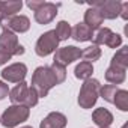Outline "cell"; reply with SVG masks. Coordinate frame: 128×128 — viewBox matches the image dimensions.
<instances>
[{
    "instance_id": "cell-1",
    "label": "cell",
    "mask_w": 128,
    "mask_h": 128,
    "mask_svg": "<svg viewBox=\"0 0 128 128\" xmlns=\"http://www.w3.org/2000/svg\"><path fill=\"white\" fill-rule=\"evenodd\" d=\"M57 83L53 71L50 66H38L32 76V89H35V92L38 94L39 98H44L48 95L50 89H53Z\"/></svg>"
},
{
    "instance_id": "cell-2",
    "label": "cell",
    "mask_w": 128,
    "mask_h": 128,
    "mask_svg": "<svg viewBox=\"0 0 128 128\" xmlns=\"http://www.w3.org/2000/svg\"><path fill=\"white\" fill-rule=\"evenodd\" d=\"M9 100L12 104H20V106H26L32 108L38 104L39 96L35 92V89H32L26 82H21L14 89L9 90Z\"/></svg>"
},
{
    "instance_id": "cell-3",
    "label": "cell",
    "mask_w": 128,
    "mask_h": 128,
    "mask_svg": "<svg viewBox=\"0 0 128 128\" xmlns=\"http://www.w3.org/2000/svg\"><path fill=\"white\" fill-rule=\"evenodd\" d=\"M30 114V108L26 106H20V104H12L9 106L0 116V124L5 128H14L23 122H26L29 119Z\"/></svg>"
},
{
    "instance_id": "cell-4",
    "label": "cell",
    "mask_w": 128,
    "mask_h": 128,
    "mask_svg": "<svg viewBox=\"0 0 128 128\" xmlns=\"http://www.w3.org/2000/svg\"><path fill=\"white\" fill-rule=\"evenodd\" d=\"M100 82L96 78H88L82 84L80 94H78V106L82 108H92L100 96Z\"/></svg>"
},
{
    "instance_id": "cell-5",
    "label": "cell",
    "mask_w": 128,
    "mask_h": 128,
    "mask_svg": "<svg viewBox=\"0 0 128 128\" xmlns=\"http://www.w3.org/2000/svg\"><path fill=\"white\" fill-rule=\"evenodd\" d=\"M59 48V39L54 33V30H48L45 33H42L35 45V53L41 57H45L51 53H54Z\"/></svg>"
},
{
    "instance_id": "cell-6",
    "label": "cell",
    "mask_w": 128,
    "mask_h": 128,
    "mask_svg": "<svg viewBox=\"0 0 128 128\" xmlns=\"http://www.w3.org/2000/svg\"><path fill=\"white\" fill-rule=\"evenodd\" d=\"M0 50H3L9 56H21L26 51L24 47L18 44V36L8 29H3L0 35Z\"/></svg>"
},
{
    "instance_id": "cell-7",
    "label": "cell",
    "mask_w": 128,
    "mask_h": 128,
    "mask_svg": "<svg viewBox=\"0 0 128 128\" xmlns=\"http://www.w3.org/2000/svg\"><path fill=\"white\" fill-rule=\"evenodd\" d=\"M122 2L119 0H95L90 3V8L100 9L104 20H114L119 17Z\"/></svg>"
},
{
    "instance_id": "cell-8",
    "label": "cell",
    "mask_w": 128,
    "mask_h": 128,
    "mask_svg": "<svg viewBox=\"0 0 128 128\" xmlns=\"http://www.w3.org/2000/svg\"><path fill=\"white\" fill-rule=\"evenodd\" d=\"M82 57V50L76 45H66V47H62V48H57L54 51V59L53 62L54 63H59L62 66H66L70 63L78 60Z\"/></svg>"
},
{
    "instance_id": "cell-9",
    "label": "cell",
    "mask_w": 128,
    "mask_h": 128,
    "mask_svg": "<svg viewBox=\"0 0 128 128\" xmlns=\"http://www.w3.org/2000/svg\"><path fill=\"white\" fill-rule=\"evenodd\" d=\"M26 76H27V66L21 62L12 63V65L6 66L2 71L3 80H6L9 83H21V82H24Z\"/></svg>"
},
{
    "instance_id": "cell-10",
    "label": "cell",
    "mask_w": 128,
    "mask_h": 128,
    "mask_svg": "<svg viewBox=\"0 0 128 128\" xmlns=\"http://www.w3.org/2000/svg\"><path fill=\"white\" fill-rule=\"evenodd\" d=\"M2 27L14 33H24L30 29V20L26 15H14L2 21Z\"/></svg>"
},
{
    "instance_id": "cell-11",
    "label": "cell",
    "mask_w": 128,
    "mask_h": 128,
    "mask_svg": "<svg viewBox=\"0 0 128 128\" xmlns=\"http://www.w3.org/2000/svg\"><path fill=\"white\" fill-rule=\"evenodd\" d=\"M60 5L57 3H51V2H45L36 12H35V21L38 24H48L51 23L56 15H57V8Z\"/></svg>"
},
{
    "instance_id": "cell-12",
    "label": "cell",
    "mask_w": 128,
    "mask_h": 128,
    "mask_svg": "<svg viewBox=\"0 0 128 128\" xmlns=\"http://www.w3.org/2000/svg\"><path fill=\"white\" fill-rule=\"evenodd\" d=\"M66 124H68V119L63 113L51 112L41 120L39 128H65Z\"/></svg>"
},
{
    "instance_id": "cell-13",
    "label": "cell",
    "mask_w": 128,
    "mask_h": 128,
    "mask_svg": "<svg viewBox=\"0 0 128 128\" xmlns=\"http://www.w3.org/2000/svg\"><path fill=\"white\" fill-rule=\"evenodd\" d=\"M83 23L94 32V30H98V29L102 26L104 18H102L100 9H96V8H89V9L84 12V21H83Z\"/></svg>"
},
{
    "instance_id": "cell-14",
    "label": "cell",
    "mask_w": 128,
    "mask_h": 128,
    "mask_svg": "<svg viewBox=\"0 0 128 128\" xmlns=\"http://www.w3.org/2000/svg\"><path fill=\"white\" fill-rule=\"evenodd\" d=\"M92 120L100 126V128H106V126H110L112 122H113V114L110 110L104 108V107H100L96 110H94L92 113Z\"/></svg>"
},
{
    "instance_id": "cell-15",
    "label": "cell",
    "mask_w": 128,
    "mask_h": 128,
    "mask_svg": "<svg viewBox=\"0 0 128 128\" xmlns=\"http://www.w3.org/2000/svg\"><path fill=\"white\" fill-rule=\"evenodd\" d=\"M94 36V32L84 24V23H78L71 29V38L77 42H86L90 41Z\"/></svg>"
},
{
    "instance_id": "cell-16",
    "label": "cell",
    "mask_w": 128,
    "mask_h": 128,
    "mask_svg": "<svg viewBox=\"0 0 128 128\" xmlns=\"http://www.w3.org/2000/svg\"><path fill=\"white\" fill-rule=\"evenodd\" d=\"M125 72H126V70H122V68H118V66L110 65V66L107 68L104 77H106V80H107L108 83L118 86V84H120V83L125 82Z\"/></svg>"
},
{
    "instance_id": "cell-17",
    "label": "cell",
    "mask_w": 128,
    "mask_h": 128,
    "mask_svg": "<svg viewBox=\"0 0 128 128\" xmlns=\"http://www.w3.org/2000/svg\"><path fill=\"white\" fill-rule=\"evenodd\" d=\"M110 65L122 68V70L128 68V45H125V47H122V48H119L116 51V54L112 57Z\"/></svg>"
},
{
    "instance_id": "cell-18",
    "label": "cell",
    "mask_w": 128,
    "mask_h": 128,
    "mask_svg": "<svg viewBox=\"0 0 128 128\" xmlns=\"http://www.w3.org/2000/svg\"><path fill=\"white\" fill-rule=\"evenodd\" d=\"M92 72H94V65L92 63H89V62H80L78 65L74 68V76H76V78H78V80H88V78H90V76H92Z\"/></svg>"
},
{
    "instance_id": "cell-19",
    "label": "cell",
    "mask_w": 128,
    "mask_h": 128,
    "mask_svg": "<svg viewBox=\"0 0 128 128\" xmlns=\"http://www.w3.org/2000/svg\"><path fill=\"white\" fill-rule=\"evenodd\" d=\"M2 6H3V15H5V20H6L9 17L17 15V12L21 11L23 2L21 0H8V2H2Z\"/></svg>"
},
{
    "instance_id": "cell-20",
    "label": "cell",
    "mask_w": 128,
    "mask_h": 128,
    "mask_svg": "<svg viewBox=\"0 0 128 128\" xmlns=\"http://www.w3.org/2000/svg\"><path fill=\"white\" fill-rule=\"evenodd\" d=\"M101 48L98 45H89L86 47L84 50H82V57L84 59V62H89V63H94L95 60H98L101 57Z\"/></svg>"
},
{
    "instance_id": "cell-21",
    "label": "cell",
    "mask_w": 128,
    "mask_h": 128,
    "mask_svg": "<svg viewBox=\"0 0 128 128\" xmlns=\"http://www.w3.org/2000/svg\"><path fill=\"white\" fill-rule=\"evenodd\" d=\"M113 104L120 110V112H128V90L125 89H118L113 98Z\"/></svg>"
},
{
    "instance_id": "cell-22",
    "label": "cell",
    "mask_w": 128,
    "mask_h": 128,
    "mask_svg": "<svg viewBox=\"0 0 128 128\" xmlns=\"http://www.w3.org/2000/svg\"><path fill=\"white\" fill-rule=\"evenodd\" d=\"M54 33H56L59 42L60 41H66L68 38H71V26L66 21H59L56 29H54Z\"/></svg>"
},
{
    "instance_id": "cell-23",
    "label": "cell",
    "mask_w": 128,
    "mask_h": 128,
    "mask_svg": "<svg viewBox=\"0 0 128 128\" xmlns=\"http://www.w3.org/2000/svg\"><path fill=\"white\" fill-rule=\"evenodd\" d=\"M112 35V30L108 27H100L96 32H94V36H92V41H94V45H106L108 36Z\"/></svg>"
},
{
    "instance_id": "cell-24",
    "label": "cell",
    "mask_w": 128,
    "mask_h": 128,
    "mask_svg": "<svg viewBox=\"0 0 128 128\" xmlns=\"http://www.w3.org/2000/svg\"><path fill=\"white\" fill-rule=\"evenodd\" d=\"M118 89H119V88L114 86V84H104V86L100 88V96H101L104 101L113 104V98H114V94L118 92Z\"/></svg>"
},
{
    "instance_id": "cell-25",
    "label": "cell",
    "mask_w": 128,
    "mask_h": 128,
    "mask_svg": "<svg viewBox=\"0 0 128 128\" xmlns=\"http://www.w3.org/2000/svg\"><path fill=\"white\" fill-rule=\"evenodd\" d=\"M50 68H51V71H53V74H54V77H56L59 84L65 82V78H66V66H62V65H59V63L53 62V65Z\"/></svg>"
},
{
    "instance_id": "cell-26",
    "label": "cell",
    "mask_w": 128,
    "mask_h": 128,
    "mask_svg": "<svg viewBox=\"0 0 128 128\" xmlns=\"http://www.w3.org/2000/svg\"><path fill=\"white\" fill-rule=\"evenodd\" d=\"M120 44H122V36L114 32H112V35L108 36V39L106 42V45L108 48H118V47H120Z\"/></svg>"
},
{
    "instance_id": "cell-27",
    "label": "cell",
    "mask_w": 128,
    "mask_h": 128,
    "mask_svg": "<svg viewBox=\"0 0 128 128\" xmlns=\"http://www.w3.org/2000/svg\"><path fill=\"white\" fill-rule=\"evenodd\" d=\"M8 95H9V86H8L5 82L0 80V101L5 100Z\"/></svg>"
},
{
    "instance_id": "cell-28",
    "label": "cell",
    "mask_w": 128,
    "mask_h": 128,
    "mask_svg": "<svg viewBox=\"0 0 128 128\" xmlns=\"http://www.w3.org/2000/svg\"><path fill=\"white\" fill-rule=\"evenodd\" d=\"M44 3H45V2H42V0H39V2H36V0H29V2H27V6H29L33 12H36Z\"/></svg>"
},
{
    "instance_id": "cell-29",
    "label": "cell",
    "mask_w": 128,
    "mask_h": 128,
    "mask_svg": "<svg viewBox=\"0 0 128 128\" xmlns=\"http://www.w3.org/2000/svg\"><path fill=\"white\" fill-rule=\"evenodd\" d=\"M119 17H122L124 20H128V2H125V3H122V5H120Z\"/></svg>"
},
{
    "instance_id": "cell-30",
    "label": "cell",
    "mask_w": 128,
    "mask_h": 128,
    "mask_svg": "<svg viewBox=\"0 0 128 128\" xmlns=\"http://www.w3.org/2000/svg\"><path fill=\"white\" fill-rule=\"evenodd\" d=\"M11 57H12V56H9V54H8V53H5L3 50H0V66L5 65L8 60H11Z\"/></svg>"
},
{
    "instance_id": "cell-31",
    "label": "cell",
    "mask_w": 128,
    "mask_h": 128,
    "mask_svg": "<svg viewBox=\"0 0 128 128\" xmlns=\"http://www.w3.org/2000/svg\"><path fill=\"white\" fill-rule=\"evenodd\" d=\"M5 20V15H3V6H2V2H0V23Z\"/></svg>"
},
{
    "instance_id": "cell-32",
    "label": "cell",
    "mask_w": 128,
    "mask_h": 128,
    "mask_svg": "<svg viewBox=\"0 0 128 128\" xmlns=\"http://www.w3.org/2000/svg\"><path fill=\"white\" fill-rule=\"evenodd\" d=\"M21 128H32V126H29V125H24V126H21Z\"/></svg>"
},
{
    "instance_id": "cell-33",
    "label": "cell",
    "mask_w": 128,
    "mask_h": 128,
    "mask_svg": "<svg viewBox=\"0 0 128 128\" xmlns=\"http://www.w3.org/2000/svg\"><path fill=\"white\" fill-rule=\"evenodd\" d=\"M126 126H128V125H126V124H125V125H124V126H122V128H126Z\"/></svg>"
},
{
    "instance_id": "cell-34",
    "label": "cell",
    "mask_w": 128,
    "mask_h": 128,
    "mask_svg": "<svg viewBox=\"0 0 128 128\" xmlns=\"http://www.w3.org/2000/svg\"><path fill=\"white\" fill-rule=\"evenodd\" d=\"M106 128H110V126H106Z\"/></svg>"
}]
</instances>
